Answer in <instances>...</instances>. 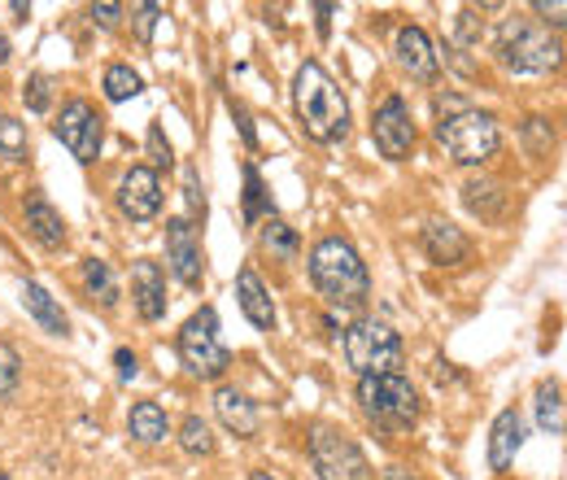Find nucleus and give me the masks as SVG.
<instances>
[{
	"mask_svg": "<svg viewBox=\"0 0 567 480\" xmlns=\"http://www.w3.org/2000/svg\"><path fill=\"white\" fill-rule=\"evenodd\" d=\"M310 284L319 288V297H328L340 310H358L371 297L367 262L345 237L315 240V249H310Z\"/></svg>",
	"mask_w": 567,
	"mask_h": 480,
	"instance_id": "f257e3e1",
	"label": "nucleus"
},
{
	"mask_svg": "<svg viewBox=\"0 0 567 480\" xmlns=\"http://www.w3.org/2000/svg\"><path fill=\"white\" fill-rule=\"evenodd\" d=\"M293 106H297V119L302 131L315 140V144H337L349 135V101L332 84V75L319 66V62H306L293 79Z\"/></svg>",
	"mask_w": 567,
	"mask_h": 480,
	"instance_id": "f03ea898",
	"label": "nucleus"
},
{
	"mask_svg": "<svg viewBox=\"0 0 567 480\" xmlns=\"http://www.w3.org/2000/svg\"><path fill=\"white\" fill-rule=\"evenodd\" d=\"M340 354L353 367V375H402L406 346L402 332L384 319H353L340 332Z\"/></svg>",
	"mask_w": 567,
	"mask_h": 480,
	"instance_id": "7ed1b4c3",
	"label": "nucleus"
},
{
	"mask_svg": "<svg viewBox=\"0 0 567 480\" xmlns=\"http://www.w3.org/2000/svg\"><path fill=\"white\" fill-rule=\"evenodd\" d=\"M498 62L515 75H550L564 66V44L528 18H506L498 26Z\"/></svg>",
	"mask_w": 567,
	"mask_h": 480,
	"instance_id": "20e7f679",
	"label": "nucleus"
},
{
	"mask_svg": "<svg viewBox=\"0 0 567 480\" xmlns=\"http://www.w3.org/2000/svg\"><path fill=\"white\" fill-rule=\"evenodd\" d=\"M358 406L380 428H415L419 393L406 375H358Z\"/></svg>",
	"mask_w": 567,
	"mask_h": 480,
	"instance_id": "39448f33",
	"label": "nucleus"
},
{
	"mask_svg": "<svg viewBox=\"0 0 567 480\" xmlns=\"http://www.w3.org/2000/svg\"><path fill=\"white\" fill-rule=\"evenodd\" d=\"M437 140L458 166H484L498 149H502V131L498 119L484 110H462L454 119L437 122Z\"/></svg>",
	"mask_w": 567,
	"mask_h": 480,
	"instance_id": "423d86ee",
	"label": "nucleus"
},
{
	"mask_svg": "<svg viewBox=\"0 0 567 480\" xmlns=\"http://www.w3.org/2000/svg\"><path fill=\"white\" fill-rule=\"evenodd\" d=\"M184 367L197 375V380H219L227 367H231V354L219 341V315L215 306H201L184 328H179V341H175Z\"/></svg>",
	"mask_w": 567,
	"mask_h": 480,
	"instance_id": "0eeeda50",
	"label": "nucleus"
},
{
	"mask_svg": "<svg viewBox=\"0 0 567 480\" xmlns=\"http://www.w3.org/2000/svg\"><path fill=\"white\" fill-rule=\"evenodd\" d=\"M310 463H315L319 480H375L367 455L328 424H319L310 433Z\"/></svg>",
	"mask_w": 567,
	"mask_h": 480,
	"instance_id": "6e6552de",
	"label": "nucleus"
},
{
	"mask_svg": "<svg viewBox=\"0 0 567 480\" xmlns=\"http://www.w3.org/2000/svg\"><path fill=\"white\" fill-rule=\"evenodd\" d=\"M53 135L84 162V166H92L97 157H101V140H106V119L97 114V106L92 101H84V97H75L70 106H62V114L53 122Z\"/></svg>",
	"mask_w": 567,
	"mask_h": 480,
	"instance_id": "1a4fd4ad",
	"label": "nucleus"
},
{
	"mask_svg": "<svg viewBox=\"0 0 567 480\" xmlns=\"http://www.w3.org/2000/svg\"><path fill=\"white\" fill-rule=\"evenodd\" d=\"M371 135H375V149H380L389 162L411 157V149H415V119H411V106H406L397 92L380 101V110H375V119H371Z\"/></svg>",
	"mask_w": 567,
	"mask_h": 480,
	"instance_id": "9d476101",
	"label": "nucleus"
},
{
	"mask_svg": "<svg viewBox=\"0 0 567 480\" xmlns=\"http://www.w3.org/2000/svg\"><path fill=\"white\" fill-rule=\"evenodd\" d=\"M166 262H171V275L184 284V288H201L206 280V258H201V244H197V228L188 215H175L166 223Z\"/></svg>",
	"mask_w": 567,
	"mask_h": 480,
	"instance_id": "9b49d317",
	"label": "nucleus"
},
{
	"mask_svg": "<svg viewBox=\"0 0 567 480\" xmlns=\"http://www.w3.org/2000/svg\"><path fill=\"white\" fill-rule=\"evenodd\" d=\"M118 210H122L131 223L157 219V210H162V179H157L153 166H131V171L118 179Z\"/></svg>",
	"mask_w": 567,
	"mask_h": 480,
	"instance_id": "f8f14e48",
	"label": "nucleus"
},
{
	"mask_svg": "<svg viewBox=\"0 0 567 480\" xmlns=\"http://www.w3.org/2000/svg\"><path fill=\"white\" fill-rule=\"evenodd\" d=\"M393 57H397V66H402L415 84H433L437 70H441V57H437V48H433V40H428L424 26H402V31L393 35Z\"/></svg>",
	"mask_w": 567,
	"mask_h": 480,
	"instance_id": "ddd939ff",
	"label": "nucleus"
},
{
	"mask_svg": "<svg viewBox=\"0 0 567 480\" xmlns=\"http://www.w3.org/2000/svg\"><path fill=\"white\" fill-rule=\"evenodd\" d=\"M131 297H135V310H140L144 324H157L166 315V275H162L157 262L140 258L131 266Z\"/></svg>",
	"mask_w": 567,
	"mask_h": 480,
	"instance_id": "4468645a",
	"label": "nucleus"
},
{
	"mask_svg": "<svg viewBox=\"0 0 567 480\" xmlns=\"http://www.w3.org/2000/svg\"><path fill=\"white\" fill-rule=\"evenodd\" d=\"M520 446H524V419H520L515 406H506V411H498V419L489 428V468L493 472H506L515 463Z\"/></svg>",
	"mask_w": 567,
	"mask_h": 480,
	"instance_id": "2eb2a0df",
	"label": "nucleus"
},
{
	"mask_svg": "<svg viewBox=\"0 0 567 480\" xmlns=\"http://www.w3.org/2000/svg\"><path fill=\"white\" fill-rule=\"evenodd\" d=\"M215 415H219V424L227 433H236V437H258V428H262L258 406L236 384H219L215 389Z\"/></svg>",
	"mask_w": 567,
	"mask_h": 480,
	"instance_id": "dca6fc26",
	"label": "nucleus"
},
{
	"mask_svg": "<svg viewBox=\"0 0 567 480\" xmlns=\"http://www.w3.org/2000/svg\"><path fill=\"white\" fill-rule=\"evenodd\" d=\"M236 302H240V310H244V319L253 328H262V332L275 328V302H271V293H266V284L258 280L253 266H240V275H236Z\"/></svg>",
	"mask_w": 567,
	"mask_h": 480,
	"instance_id": "f3484780",
	"label": "nucleus"
},
{
	"mask_svg": "<svg viewBox=\"0 0 567 480\" xmlns=\"http://www.w3.org/2000/svg\"><path fill=\"white\" fill-rule=\"evenodd\" d=\"M424 253L437 266H458V262L471 258V240L462 237V228H454L450 219H428V228H424Z\"/></svg>",
	"mask_w": 567,
	"mask_h": 480,
	"instance_id": "a211bd4d",
	"label": "nucleus"
},
{
	"mask_svg": "<svg viewBox=\"0 0 567 480\" xmlns=\"http://www.w3.org/2000/svg\"><path fill=\"white\" fill-rule=\"evenodd\" d=\"M22 306H26V315H31L44 332H53V337H62V341L70 337V315L62 310V302H57L44 284L26 280V284H22Z\"/></svg>",
	"mask_w": 567,
	"mask_h": 480,
	"instance_id": "6ab92c4d",
	"label": "nucleus"
},
{
	"mask_svg": "<svg viewBox=\"0 0 567 480\" xmlns=\"http://www.w3.org/2000/svg\"><path fill=\"white\" fill-rule=\"evenodd\" d=\"M462 206L480 219V223H498L511 206V193L498 184V179H467L462 184Z\"/></svg>",
	"mask_w": 567,
	"mask_h": 480,
	"instance_id": "aec40b11",
	"label": "nucleus"
},
{
	"mask_svg": "<svg viewBox=\"0 0 567 480\" xmlns=\"http://www.w3.org/2000/svg\"><path fill=\"white\" fill-rule=\"evenodd\" d=\"M22 219H26V237L35 240L40 249H62L66 244V219L44 201V197H31L26 201V210H22Z\"/></svg>",
	"mask_w": 567,
	"mask_h": 480,
	"instance_id": "412c9836",
	"label": "nucleus"
},
{
	"mask_svg": "<svg viewBox=\"0 0 567 480\" xmlns=\"http://www.w3.org/2000/svg\"><path fill=\"white\" fill-rule=\"evenodd\" d=\"M127 428H131V437L144 441V446H157V441L171 437V419H166V411H162L157 402H135L131 415H127Z\"/></svg>",
	"mask_w": 567,
	"mask_h": 480,
	"instance_id": "4be33fe9",
	"label": "nucleus"
},
{
	"mask_svg": "<svg viewBox=\"0 0 567 480\" xmlns=\"http://www.w3.org/2000/svg\"><path fill=\"white\" fill-rule=\"evenodd\" d=\"M533 411H537V428L546 433V437H564V389H559V380H542L537 384V402H533Z\"/></svg>",
	"mask_w": 567,
	"mask_h": 480,
	"instance_id": "5701e85b",
	"label": "nucleus"
},
{
	"mask_svg": "<svg viewBox=\"0 0 567 480\" xmlns=\"http://www.w3.org/2000/svg\"><path fill=\"white\" fill-rule=\"evenodd\" d=\"M262 249H266L271 258H280V262H297L302 237H297L293 223H284L280 215H271V219H262Z\"/></svg>",
	"mask_w": 567,
	"mask_h": 480,
	"instance_id": "b1692460",
	"label": "nucleus"
},
{
	"mask_svg": "<svg viewBox=\"0 0 567 480\" xmlns=\"http://www.w3.org/2000/svg\"><path fill=\"white\" fill-rule=\"evenodd\" d=\"M84 288H88V297L92 302H101L106 310H113L118 306V280H113L110 262L106 258H84Z\"/></svg>",
	"mask_w": 567,
	"mask_h": 480,
	"instance_id": "393cba45",
	"label": "nucleus"
},
{
	"mask_svg": "<svg viewBox=\"0 0 567 480\" xmlns=\"http://www.w3.org/2000/svg\"><path fill=\"white\" fill-rule=\"evenodd\" d=\"M101 88H106V101L122 106V101H131V97L144 92V79L127 62H113V66H106V75H101Z\"/></svg>",
	"mask_w": 567,
	"mask_h": 480,
	"instance_id": "a878e982",
	"label": "nucleus"
},
{
	"mask_svg": "<svg viewBox=\"0 0 567 480\" xmlns=\"http://www.w3.org/2000/svg\"><path fill=\"white\" fill-rule=\"evenodd\" d=\"M262 215L271 219L275 210H271V197H266V184H262L258 166H253V162H244V223H258Z\"/></svg>",
	"mask_w": 567,
	"mask_h": 480,
	"instance_id": "bb28decb",
	"label": "nucleus"
},
{
	"mask_svg": "<svg viewBox=\"0 0 567 480\" xmlns=\"http://www.w3.org/2000/svg\"><path fill=\"white\" fill-rule=\"evenodd\" d=\"M179 446H184V455H193V459L215 455V433H210V424H206L201 415H188V419L179 424Z\"/></svg>",
	"mask_w": 567,
	"mask_h": 480,
	"instance_id": "cd10ccee",
	"label": "nucleus"
},
{
	"mask_svg": "<svg viewBox=\"0 0 567 480\" xmlns=\"http://www.w3.org/2000/svg\"><path fill=\"white\" fill-rule=\"evenodd\" d=\"M31 149V135H26V122H18L13 114H0V157L9 162H22Z\"/></svg>",
	"mask_w": 567,
	"mask_h": 480,
	"instance_id": "c85d7f7f",
	"label": "nucleus"
},
{
	"mask_svg": "<svg viewBox=\"0 0 567 480\" xmlns=\"http://www.w3.org/2000/svg\"><path fill=\"white\" fill-rule=\"evenodd\" d=\"M18 380H22V354L0 341V397H13L18 393Z\"/></svg>",
	"mask_w": 567,
	"mask_h": 480,
	"instance_id": "c756f323",
	"label": "nucleus"
},
{
	"mask_svg": "<svg viewBox=\"0 0 567 480\" xmlns=\"http://www.w3.org/2000/svg\"><path fill=\"white\" fill-rule=\"evenodd\" d=\"M22 101H26L31 114H44L53 106V79L48 75H31L26 88H22Z\"/></svg>",
	"mask_w": 567,
	"mask_h": 480,
	"instance_id": "7c9ffc66",
	"label": "nucleus"
},
{
	"mask_svg": "<svg viewBox=\"0 0 567 480\" xmlns=\"http://www.w3.org/2000/svg\"><path fill=\"white\" fill-rule=\"evenodd\" d=\"M524 140H528V153H533V157H546V153H550V144H555L550 119H528V122H524Z\"/></svg>",
	"mask_w": 567,
	"mask_h": 480,
	"instance_id": "2f4dec72",
	"label": "nucleus"
},
{
	"mask_svg": "<svg viewBox=\"0 0 567 480\" xmlns=\"http://www.w3.org/2000/svg\"><path fill=\"white\" fill-rule=\"evenodd\" d=\"M144 149H149V162H153V171L175 162V153H171V140H166L162 122H153V127H149V140H144Z\"/></svg>",
	"mask_w": 567,
	"mask_h": 480,
	"instance_id": "473e14b6",
	"label": "nucleus"
},
{
	"mask_svg": "<svg viewBox=\"0 0 567 480\" xmlns=\"http://www.w3.org/2000/svg\"><path fill=\"white\" fill-rule=\"evenodd\" d=\"M162 18V4H131V22H135V35L149 44L153 40V26Z\"/></svg>",
	"mask_w": 567,
	"mask_h": 480,
	"instance_id": "72a5a7b5",
	"label": "nucleus"
},
{
	"mask_svg": "<svg viewBox=\"0 0 567 480\" xmlns=\"http://www.w3.org/2000/svg\"><path fill=\"white\" fill-rule=\"evenodd\" d=\"M184 197H188V210H193V215H206V193H201V184H197V171H193V166L184 171Z\"/></svg>",
	"mask_w": 567,
	"mask_h": 480,
	"instance_id": "f704fd0d",
	"label": "nucleus"
},
{
	"mask_svg": "<svg viewBox=\"0 0 567 480\" xmlns=\"http://www.w3.org/2000/svg\"><path fill=\"white\" fill-rule=\"evenodd\" d=\"M433 110H437V119L446 122V119H454V114H462V110H471L458 92H437V101H433Z\"/></svg>",
	"mask_w": 567,
	"mask_h": 480,
	"instance_id": "c9c22d12",
	"label": "nucleus"
},
{
	"mask_svg": "<svg viewBox=\"0 0 567 480\" xmlns=\"http://www.w3.org/2000/svg\"><path fill=\"white\" fill-rule=\"evenodd\" d=\"M88 13H92V22H97L101 31H113V26H118V18H122V4H92Z\"/></svg>",
	"mask_w": 567,
	"mask_h": 480,
	"instance_id": "e433bc0d",
	"label": "nucleus"
},
{
	"mask_svg": "<svg viewBox=\"0 0 567 480\" xmlns=\"http://www.w3.org/2000/svg\"><path fill=\"white\" fill-rule=\"evenodd\" d=\"M113 367H118V380H122V384H131V380H135V371H140V359H135L131 350H118V354H113Z\"/></svg>",
	"mask_w": 567,
	"mask_h": 480,
	"instance_id": "4c0bfd02",
	"label": "nucleus"
},
{
	"mask_svg": "<svg viewBox=\"0 0 567 480\" xmlns=\"http://www.w3.org/2000/svg\"><path fill=\"white\" fill-rule=\"evenodd\" d=\"M533 13H542V18H546V22H555V26H564V22H567L564 0H537V4H533Z\"/></svg>",
	"mask_w": 567,
	"mask_h": 480,
	"instance_id": "58836bf2",
	"label": "nucleus"
},
{
	"mask_svg": "<svg viewBox=\"0 0 567 480\" xmlns=\"http://www.w3.org/2000/svg\"><path fill=\"white\" fill-rule=\"evenodd\" d=\"M458 40H462V44H471V40H476V13H471V9H462V13H458Z\"/></svg>",
	"mask_w": 567,
	"mask_h": 480,
	"instance_id": "ea45409f",
	"label": "nucleus"
},
{
	"mask_svg": "<svg viewBox=\"0 0 567 480\" xmlns=\"http://www.w3.org/2000/svg\"><path fill=\"white\" fill-rule=\"evenodd\" d=\"M231 114H236V127H240V135H244V144H249V149H258V135H253V122H249V114H244L240 106H236Z\"/></svg>",
	"mask_w": 567,
	"mask_h": 480,
	"instance_id": "a19ab883",
	"label": "nucleus"
},
{
	"mask_svg": "<svg viewBox=\"0 0 567 480\" xmlns=\"http://www.w3.org/2000/svg\"><path fill=\"white\" fill-rule=\"evenodd\" d=\"M315 13H319V18H315L319 35H328V31H332V4H315Z\"/></svg>",
	"mask_w": 567,
	"mask_h": 480,
	"instance_id": "79ce46f5",
	"label": "nucleus"
},
{
	"mask_svg": "<svg viewBox=\"0 0 567 480\" xmlns=\"http://www.w3.org/2000/svg\"><path fill=\"white\" fill-rule=\"evenodd\" d=\"M384 480H415L406 468H384Z\"/></svg>",
	"mask_w": 567,
	"mask_h": 480,
	"instance_id": "37998d69",
	"label": "nucleus"
},
{
	"mask_svg": "<svg viewBox=\"0 0 567 480\" xmlns=\"http://www.w3.org/2000/svg\"><path fill=\"white\" fill-rule=\"evenodd\" d=\"M9 57H13V48H9V40H4V35H0V66H4V62H9Z\"/></svg>",
	"mask_w": 567,
	"mask_h": 480,
	"instance_id": "c03bdc74",
	"label": "nucleus"
},
{
	"mask_svg": "<svg viewBox=\"0 0 567 480\" xmlns=\"http://www.w3.org/2000/svg\"><path fill=\"white\" fill-rule=\"evenodd\" d=\"M249 480H280L275 472H266V468H258V472H249Z\"/></svg>",
	"mask_w": 567,
	"mask_h": 480,
	"instance_id": "a18cd8bd",
	"label": "nucleus"
},
{
	"mask_svg": "<svg viewBox=\"0 0 567 480\" xmlns=\"http://www.w3.org/2000/svg\"><path fill=\"white\" fill-rule=\"evenodd\" d=\"M0 480H4V477H0Z\"/></svg>",
	"mask_w": 567,
	"mask_h": 480,
	"instance_id": "49530a36",
	"label": "nucleus"
}]
</instances>
